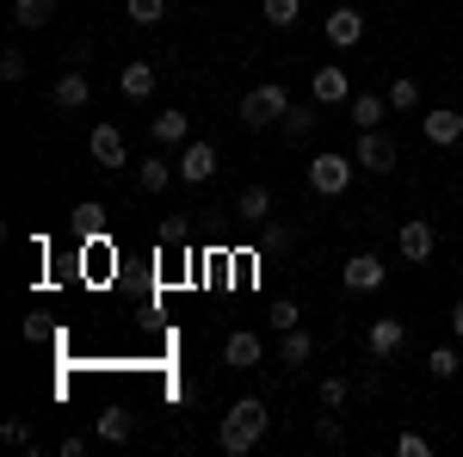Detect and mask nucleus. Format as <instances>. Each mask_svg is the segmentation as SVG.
<instances>
[{"mask_svg": "<svg viewBox=\"0 0 463 457\" xmlns=\"http://www.w3.org/2000/svg\"><path fill=\"white\" fill-rule=\"evenodd\" d=\"M266 426H272V414H266V402L260 395H241L229 414H222V426H216V445L229 457H248L260 439H266Z\"/></svg>", "mask_w": 463, "mask_h": 457, "instance_id": "nucleus-1", "label": "nucleus"}, {"mask_svg": "<svg viewBox=\"0 0 463 457\" xmlns=\"http://www.w3.org/2000/svg\"><path fill=\"white\" fill-rule=\"evenodd\" d=\"M285 111H290V93L279 87V81H260L248 100H241V111H235V118H241L248 130H266V124H279Z\"/></svg>", "mask_w": 463, "mask_h": 457, "instance_id": "nucleus-2", "label": "nucleus"}, {"mask_svg": "<svg viewBox=\"0 0 463 457\" xmlns=\"http://www.w3.org/2000/svg\"><path fill=\"white\" fill-rule=\"evenodd\" d=\"M353 174H358L353 155H334V148H327V155H316V161H309V192H321V198H340V192L353 186Z\"/></svg>", "mask_w": 463, "mask_h": 457, "instance_id": "nucleus-3", "label": "nucleus"}, {"mask_svg": "<svg viewBox=\"0 0 463 457\" xmlns=\"http://www.w3.org/2000/svg\"><path fill=\"white\" fill-rule=\"evenodd\" d=\"M87 155H93V167H99V174H118V167L130 161L124 130H118V124H93V130H87Z\"/></svg>", "mask_w": 463, "mask_h": 457, "instance_id": "nucleus-4", "label": "nucleus"}, {"mask_svg": "<svg viewBox=\"0 0 463 457\" xmlns=\"http://www.w3.org/2000/svg\"><path fill=\"white\" fill-rule=\"evenodd\" d=\"M353 161L364 167V174H395V137L390 130H358Z\"/></svg>", "mask_w": 463, "mask_h": 457, "instance_id": "nucleus-5", "label": "nucleus"}, {"mask_svg": "<svg viewBox=\"0 0 463 457\" xmlns=\"http://www.w3.org/2000/svg\"><path fill=\"white\" fill-rule=\"evenodd\" d=\"M395 247H402V260H432V247H439V229H432V216H408L402 229H395Z\"/></svg>", "mask_w": 463, "mask_h": 457, "instance_id": "nucleus-6", "label": "nucleus"}, {"mask_svg": "<svg viewBox=\"0 0 463 457\" xmlns=\"http://www.w3.org/2000/svg\"><path fill=\"white\" fill-rule=\"evenodd\" d=\"M321 32H327L334 50H358V43H364V13H358V6H334V13L321 19Z\"/></svg>", "mask_w": 463, "mask_h": 457, "instance_id": "nucleus-7", "label": "nucleus"}, {"mask_svg": "<svg viewBox=\"0 0 463 457\" xmlns=\"http://www.w3.org/2000/svg\"><path fill=\"white\" fill-rule=\"evenodd\" d=\"M364 347H371V358H377V365H390L395 352L408 347V328H402L395 316H377L371 328H364Z\"/></svg>", "mask_w": 463, "mask_h": 457, "instance_id": "nucleus-8", "label": "nucleus"}, {"mask_svg": "<svg viewBox=\"0 0 463 457\" xmlns=\"http://www.w3.org/2000/svg\"><path fill=\"white\" fill-rule=\"evenodd\" d=\"M309 100H316V106H353V74L334 69V62H327V69H316V81H309Z\"/></svg>", "mask_w": 463, "mask_h": 457, "instance_id": "nucleus-9", "label": "nucleus"}, {"mask_svg": "<svg viewBox=\"0 0 463 457\" xmlns=\"http://www.w3.org/2000/svg\"><path fill=\"white\" fill-rule=\"evenodd\" d=\"M420 130H427V142H432V148H458V142H463V111H451V106H432L427 118H420Z\"/></svg>", "mask_w": 463, "mask_h": 457, "instance_id": "nucleus-10", "label": "nucleus"}, {"mask_svg": "<svg viewBox=\"0 0 463 457\" xmlns=\"http://www.w3.org/2000/svg\"><path fill=\"white\" fill-rule=\"evenodd\" d=\"M260 358H266V347H260L253 328H235V334L222 340V365H235V371H260Z\"/></svg>", "mask_w": 463, "mask_h": 457, "instance_id": "nucleus-11", "label": "nucleus"}, {"mask_svg": "<svg viewBox=\"0 0 463 457\" xmlns=\"http://www.w3.org/2000/svg\"><path fill=\"white\" fill-rule=\"evenodd\" d=\"M50 100L62 111H80L87 100H93V81H87V69H62L56 74V87H50Z\"/></svg>", "mask_w": 463, "mask_h": 457, "instance_id": "nucleus-12", "label": "nucleus"}, {"mask_svg": "<svg viewBox=\"0 0 463 457\" xmlns=\"http://www.w3.org/2000/svg\"><path fill=\"white\" fill-rule=\"evenodd\" d=\"M340 279H346V290H383V260L377 253H353L340 266Z\"/></svg>", "mask_w": 463, "mask_h": 457, "instance_id": "nucleus-13", "label": "nucleus"}, {"mask_svg": "<svg viewBox=\"0 0 463 457\" xmlns=\"http://www.w3.org/2000/svg\"><path fill=\"white\" fill-rule=\"evenodd\" d=\"M216 174V148L211 142H185V155H179V179L185 186H204Z\"/></svg>", "mask_w": 463, "mask_h": 457, "instance_id": "nucleus-14", "label": "nucleus"}, {"mask_svg": "<svg viewBox=\"0 0 463 457\" xmlns=\"http://www.w3.org/2000/svg\"><path fill=\"white\" fill-rule=\"evenodd\" d=\"M279 358H285V371H303V365L316 358V340H309L303 328H285V334H279Z\"/></svg>", "mask_w": 463, "mask_h": 457, "instance_id": "nucleus-15", "label": "nucleus"}, {"mask_svg": "<svg viewBox=\"0 0 463 457\" xmlns=\"http://www.w3.org/2000/svg\"><path fill=\"white\" fill-rule=\"evenodd\" d=\"M118 93H124V100H148V93H155V69H148V62H124V69H118Z\"/></svg>", "mask_w": 463, "mask_h": 457, "instance_id": "nucleus-16", "label": "nucleus"}, {"mask_svg": "<svg viewBox=\"0 0 463 457\" xmlns=\"http://www.w3.org/2000/svg\"><path fill=\"white\" fill-rule=\"evenodd\" d=\"M155 142L185 148V142H192V118H185V111H155Z\"/></svg>", "mask_w": 463, "mask_h": 457, "instance_id": "nucleus-17", "label": "nucleus"}, {"mask_svg": "<svg viewBox=\"0 0 463 457\" xmlns=\"http://www.w3.org/2000/svg\"><path fill=\"white\" fill-rule=\"evenodd\" d=\"M56 6H62V0H13V25H25V32H43V25L56 19Z\"/></svg>", "mask_w": 463, "mask_h": 457, "instance_id": "nucleus-18", "label": "nucleus"}, {"mask_svg": "<svg viewBox=\"0 0 463 457\" xmlns=\"http://www.w3.org/2000/svg\"><path fill=\"white\" fill-rule=\"evenodd\" d=\"M174 161H161V155H148V161H137V186H143V192H167V186H174Z\"/></svg>", "mask_w": 463, "mask_h": 457, "instance_id": "nucleus-19", "label": "nucleus"}, {"mask_svg": "<svg viewBox=\"0 0 463 457\" xmlns=\"http://www.w3.org/2000/svg\"><path fill=\"white\" fill-rule=\"evenodd\" d=\"M353 124L358 130H383V93H353Z\"/></svg>", "mask_w": 463, "mask_h": 457, "instance_id": "nucleus-20", "label": "nucleus"}, {"mask_svg": "<svg viewBox=\"0 0 463 457\" xmlns=\"http://www.w3.org/2000/svg\"><path fill=\"white\" fill-rule=\"evenodd\" d=\"M130 433H137V414H130V408H106V414H99V439H106V445H124Z\"/></svg>", "mask_w": 463, "mask_h": 457, "instance_id": "nucleus-21", "label": "nucleus"}, {"mask_svg": "<svg viewBox=\"0 0 463 457\" xmlns=\"http://www.w3.org/2000/svg\"><path fill=\"white\" fill-rule=\"evenodd\" d=\"M235 211H241V223H266V216H272V192H266V186H248Z\"/></svg>", "mask_w": 463, "mask_h": 457, "instance_id": "nucleus-22", "label": "nucleus"}, {"mask_svg": "<svg viewBox=\"0 0 463 457\" xmlns=\"http://www.w3.org/2000/svg\"><path fill=\"white\" fill-rule=\"evenodd\" d=\"M427 371L445 384V377H463V358H458V347H432L427 352Z\"/></svg>", "mask_w": 463, "mask_h": 457, "instance_id": "nucleus-23", "label": "nucleus"}, {"mask_svg": "<svg viewBox=\"0 0 463 457\" xmlns=\"http://www.w3.org/2000/svg\"><path fill=\"white\" fill-rule=\"evenodd\" d=\"M260 13H266V25L290 32V25H297V13H303V0H260Z\"/></svg>", "mask_w": 463, "mask_h": 457, "instance_id": "nucleus-24", "label": "nucleus"}, {"mask_svg": "<svg viewBox=\"0 0 463 457\" xmlns=\"http://www.w3.org/2000/svg\"><path fill=\"white\" fill-rule=\"evenodd\" d=\"M279 124H285V137H290V142L309 137V130H316V106H297V100H290V111L279 118Z\"/></svg>", "mask_w": 463, "mask_h": 457, "instance_id": "nucleus-25", "label": "nucleus"}, {"mask_svg": "<svg viewBox=\"0 0 463 457\" xmlns=\"http://www.w3.org/2000/svg\"><path fill=\"white\" fill-rule=\"evenodd\" d=\"M124 13H130V25H161L167 19V0H124Z\"/></svg>", "mask_w": 463, "mask_h": 457, "instance_id": "nucleus-26", "label": "nucleus"}, {"mask_svg": "<svg viewBox=\"0 0 463 457\" xmlns=\"http://www.w3.org/2000/svg\"><path fill=\"white\" fill-rule=\"evenodd\" d=\"M390 111H420V81L402 74V81L390 87Z\"/></svg>", "mask_w": 463, "mask_h": 457, "instance_id": "nucleus-27", "label": "nucleus"}, {"mask_svg": "<svg viewBox=\"0 0 463 457\" xmlns=\"http://www.w3.org/2000/svg\"><path fill=\"white\" fill-rule=\"evenodd\" d=\"M25 74H32V62H25V50H6V56H0V81H13V87H19Z\"/></svg>", "mask_w": 463, "mask_h": 457, "instance_id": "nucleus-28", "label": "nucleus"}, {"mask_svg": "<svg viewBox=\"0 0 463 457\" xmlns=\"http://www.w3.org/2000/svg\"><path fill=\"white\" fill-rule=\"evenodd\" d=\"M99 223H106V205H80V211H74V229H80V235H99Z\"/></svg>", "mask_w": 463, "mask_h": 457, "instance_id": "nucleus-29", "label": "nucleus"}, {"mask_svg": "<svg viewBox=\"0 0 463 457\" xmlns=\"http://www.w3.org/2000/svg\"><path fill=\"white\" fill-rule=\"evenodd\" d=\"M346 395H353V384H346V377H321V408H340Z\"/></svg>", "mask_w": 463, "mask_h": 457, "instance_id": "nucleus-30", "label": "nucleus"}, {"mask_svg": "<svg viewBox=\"0 0 463 457\" xmlns=\"http://www.w3.org/2000/svg\"><path fill=\"white\" fill-rule=\"evenodd\" d=\"M334 414H340V408H327V414L316 421V439H321V445H340V439H346V426L334 421Z\"/></svg>", "mask_w": 463, "mask_h": 457, "instance_id": "nucleus-31", "label": "nucleus"}, {"mask_svg": "<svg viewBox=\"0 0 463 457\" xmlns=\"http://www.w3.org/2000/svg\"><path fill=\"white\" fill-rule=\"evenodd\" d=\"M272 328H279V334H285V328H303V309H297V303H272Z\"/></svg>", "mask_w": 463, "mask_h": 457, "instance_id": "nucleus-32", "label": "nucleus"}, {"mask_svg": "<svg viewBox=\"0 0 463 457\" xmlns=\"http://www.w3.org/2000/svg\"><path fill=\"white\" fill-rule=\"evenodd\" d=\"M395 452H402V457H427L432 445L420 439V433H402V439H395Z\"/></svg>", "mask_w": 463, "mask_h": 457, "instance_id": "nucleus-33", "label": "nucleus"}, {"mask_svg": "<svg viewBox=\"0 0 463 457\" xmlns=\"http://www.w3.org/2000/svg\"><path fill=\"white\" fill-rule=\"evenodd\" d=\"M0 439H6V445H32V426H25V421H6V426H0Z\"/></svg>", "mask_w": 463, "mask_h": 457, "instance_id": "nucleus-34", "label": "nucleus"}, {"mask_svg": "<svg viewBox=\"0 0 463 457\" xmlns=\"http://www.w3.org/2000/svg\"><path fill=\"white\" fill-rule=\"evenodd\" d=\"M451 334H458V340H463V297H458V303H451Z\"/></svg>", "mask_w": 463, "mask_h": 457, "instance_id": "nucleus-35", "label": "nucleus"}]
</instances>
